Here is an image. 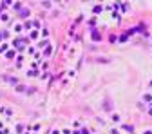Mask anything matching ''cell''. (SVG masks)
I'll return each instance as SVG.
<instances>
[{"label": "cell", "mask_w": 152, "mask_h": 134, "mask_svg": "<svg viewBox=\"0 0 152 134\" xmlns=\"http://www.w3.org/2000/svg\"><path fill=\"white\" fill-rule=\"evenodd\" d=\"M65 53H67L69 58H74L76 53H78V45H76V44H71V45H69V49H65Z\"/></svg>", "instance_id": "cell-1"}, {"label": "cell", "mask_w": 152, "mask_h": 134, "mask_svg": "<svg viewBox=\"0 0 152 134\" xmlns=\"http://www.w3.org/2000/svg\"><path fill=\"white\" fill-rule=\"evenodd\" d=\"M110 122H112L114 125H121V123H123V122H121V116H120L118 112H112V114H110Z\"/></svg>", "instance_id": "cell-2"}, {"label": "cell", "mask_w": 152, "mask_h": 134, "mask_svg": "<svg viewBox=\"0 0 152 134\" xmlns=\"http://www.w3.org/2000/svg\"><path fill=\"white\" fill-rule=\"evenodd\" d=\"M120 127H121V129H123V130H125L127 134H134V132H136V129H134V127H132L130 123H121Z\"/></svg>", "instance_id": "cell-3"}, {"label": "cell", "mask_w": 152, "mask_h": 134, "mask_svg": "<svg viewBox=\"0 0 152 134\" xmlns=\"http://www.w3.org/2000/svg\"><path fill=\"white\" fill-rule=\"evenodd\" d=\"M91 9H92L94 15H102L103 13V4H96V6H92Z\"/></svg>", "instance_id": "cell-4"}, {"label": "cell", "mask_w": 152, "mask_h": 134, "mask_svg": "<svg viewBox=\"0 0 152 134\" xmlns=\"http://www.w3.org/2000/svg\"><path fill=\"white\" fill-rule=\"evenodd\" d=\"M148 112H150V114H152V107H148Z\"/></svg>", "instance_id": "cell-5"}]
</instances>
